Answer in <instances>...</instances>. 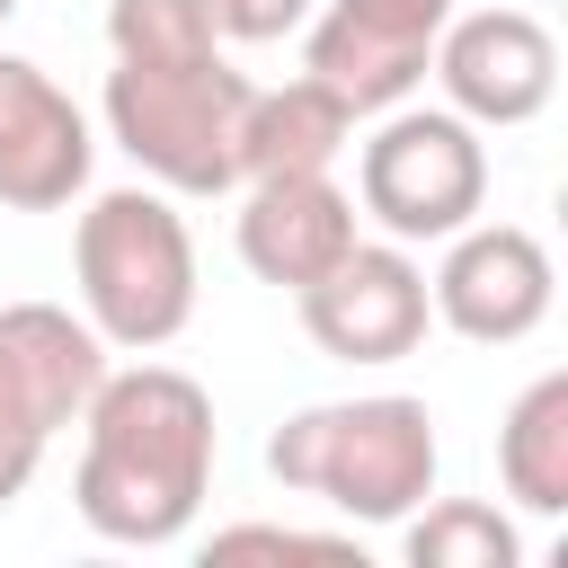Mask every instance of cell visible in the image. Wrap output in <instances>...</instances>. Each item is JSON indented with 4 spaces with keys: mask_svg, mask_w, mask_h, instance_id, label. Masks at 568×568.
<instances>
[{
    "mask_svg": "<svg viewBox=\"0 0 568 568\" xmlns=\"http://www.w3.org/2000/svg\"><path fill=\"white\" fill-rule=\"evenodd\" d=\"M399 524H408V568H515L524 559L515 524L488 497H435L426 515H399Z\"/></svg>",
    "mask_w": 568,
    "mask_h": 568,
    "instance_id": "15",
    "label": "cell"
},
{
    "mask_svg": "<svg viewBox=\"0 0 568 568\" xmlns=\"http://www.w3.org/2000/svg\"><path fill=\"white\" fill-rule=\"evenodd\" d=\"M444 18L453 0H328V18L302 44V71L328 80L355 115H382L426 80Z\"/></svg>",
    "mask_w": 568,
    "mask_h": 568,
    "instance_id": "9",
    "label": "cell"
},
{
    "mask_svg": "<svg viewBox=\"0 0 568 568\" xmlns=\"http://www.w3.org/2000/svg\"><path fill=\"white\" fill-rule=\"evenodd\" d=\"M9 9H18V0H0V27H9Z\"/></svg>",
    "mask_w": 568,
    "mask_h": 568,
    "instance_id": "19",
    "label": "cell"
},
{
    "mask_svg": "<svg viewBox=\"0 0 568 568\" xmlns=\"http://www.w3.org/2000/svg\"><path fill=\"white\" fill-rule=\"evenodd\" d=\"M302 328H311V346L328 355V364H399V355H417V337H426V320H435V302H426V266L399 248V240H382V248H346L328 275H311L302 293Z\"/></svg>",
    "mask_w": 568,
    "mask_h": 568,
    "instance_id": "7",
    "label": "cell"
},
{
    "mask_svg": "<svg viewBox=\"0 0 568 568\" xmlns=\"http://www.w3.org/2000/svg\"><path fill=\"white\" fill-rule=\"evenodd\" d=\"M106 44L115 62H178V53H213V9L204 0H106Z\"/></svg>",
    "mask_w": 568,
    "mask_h": 568,
    "instance_id": "16",
    "label": "cell"
},
{
    "mask_svg": "<svg viewBox=\"0 0 568 568\" xmlns=\"http://www.w3.org/2000/svg\"><path fill=\"white\" fill-rule=\"evenodd\" d=\"M80 320L115 355H151L195 320V240L160 186H106L71 231Z\"/></svg>",
    "mask_w": 568,
    "mask_h": 568,
    "instance_id": "3",
    "label": "cell"
},
{
    "mask_svg": "<svg viewBox=\"0 0 568 568\" xmlns=\"http://www.w3.org/2000/svg\"><path fill=\"white\" fill-rule=\"evenodd\" d=\"M550 293H559L550 248H541L524 222H462L453 248H444V266L426 275L435 320H444L453 337H470V346H515V337H532V328L550 320Z\"/></svg>",
    "mask_w": 568,
    "mask_h": 568,
    "instance_id": "8",
    "label": "cell"
},
{
    "mask_svg": "<svg viewBox=\"0 0 568 568\" xmlns=\"http://www.w3.org/2000/svg\"><path fill=\"white\" fill-rule=\"evenodd\" d=\"M204 9H213V36L231 44H275L311 18V0H204Z\"/></svg>",
    "mask_w": 568,
    "mask_h": 568,
    "instance_id": "18",
    "label": "cell"
},
{
    "mask_svg": "<svg viewBox=\"0 0 568 568\" xmlns=\"http://www.w3.org/2000/svg\"><path fill=\"white\" fill-rule=\"evenodd\" d=\"M355 142V106L328 80H284V89H248L240 106V178H284V169H328Z\"/></svg>",
    "mask_w": 568,
    "mask_h": 568,
    "instance_id": "13",
    "label": "cell"
},
{
    "mask_svg": "<svg viewBox=\"0 0 568 568\" xmlns=\"http://www.w3.org/2000/svg\"><path fill=\"white\" fill-rule=\"evenodd\" d=\"M435 417L426 399H328V408H302L275 426L266 444V470L320 506H337L346 524H399L435 497Z\"/></svg>",
    "mask_w": 568,
    "mask_h": 568,
    "instance_id": "2",
    "label": "cell"
},
{
    "mask_svg": "<svg viewBox=\"0 0 568 568\" xmlns=\"http://www.w3.org/2000/svg\"><path fill=\"white\" fill-rule=\"evenodd\" d=\"M453 98L462 124H532L559 89V36L532 9H479V18H444L435 62H426Z\"/></svg>",
    "mask_w": 568,
    "mask_h": 568,
    "instance_id": "10",
    "label": "cell"
},
{
    "mask_svg": "<svg viewBox=\"0 0 568 568\" xmlns=\"http://www.w3.org/2000/svg\"><path fill=\"white\" fill-rule=\"evenodd\" d=\"M355 204L408 248V240H453L488 204V151L479 124L453 106H390L382 133L355 160Z\"/></svg>",
    "mask_w": 568,
    "mask_h": 568,
    "instance_id": "5",
    "label": "cell"
},
{
    "mask_svg": "<svg viewBox=\"0 0 568 568\" xmlns=\"http://www.w3.org/2000/svg\"><path fill=\"white\" fill-rule=\"evenodd\" d=\"M355 248V195L328 169H284V178H248L240 204V257L257 284L302 293L311 275H328Z\"/></svg>",
    "mask_w": 568,
    "mask_h": 568,
    "instance_id": "12",
    "label": "cell"
},
{
    "mask_svg": "<svg viewBox=\"0 0 568 568\" xmlns=\"http://www.w3.org/2000/svg\"><path fill=\"white\" fill-rule=\"evenodd\" d=\"M248 550H284V559H346L337 532H293V524H231L213 532V559H248Z\"/></svg>",
    "mask_w": 568,
    "mask_h": 568,
    "instance_id": "17",
    "label": "cell"
},
{
    "mask_svg": "<svg viewBox=\"0 0 568 568\" xmlns=\"http://www.w3.org/2000/svg\"><path fill=\"white\" fill-rule=\"evenodd\" d=\"M213 444L222 435H213V399L195 373L178 364L106 373L80 408V470H71L80 524L124 550L178 541L213 488Z\"/></svg>",
    "mask_w": 568,
    "mask_h": 568,
    "instance_id": "1",
    "label": "cell"
},
{
    "mask_svg": "<svg viewBox=\"0 0 568 568\" xmlns=\"http://www.w3.org/2000/svg\"><path fill=\"white\" fill-rule=\"evenodd\" d=\"M89 115L27 62V53H0V204L9 213H62L80 186H89Z\"/></svg>",
    "mask_w": 568,
    "mask_h": 568,
    "instance_id": "11",
    "label": "cell"
},
{
    "mask_svg": "<svg viewBox=\"0 0 568 568\" xmlns=\"http://www.w3.org/2000/svg\"><path fill=\"white\" fill-rule=\"evenodd\" d=\"M98 382H106V337L89 320H71L62 302L0 311V506L36 479L44 444L80 426Z\"/></svg>",
    "mask_w": 568,
    "mask_h": 568,
    "instance_id": "6",
    "label": "cell"
},
{
    "mask_svg": "<svg viewBox=\"0 0 568 568\" xmlns=\"http://www.w3.org/2000/svg\"><path fill=\"white\" fill-rule=\"evenodd\" d=\"M106 142L169 195H222L240 186V106H248V71L213 53H178V62H115L106 71Z\"/></svg>",
    "mask_w": 568,
    "mask_h": 568,
    "instance_id": "4",
    "label": "cell"
},
{
    "mask_svg": "<svg viewBox=\"0 0 568 568\" xmlns=\"http://www.w3.org/2000/svg\"><path fill=\"white\" fill-rule=\"evenodd\" d=\"M497 479L524 515H568V373L524 382L497 426Z\"/></svg>",
    "mask_w": 568,
    "mask_h": 568,
    "instance_id": "14",
    "label": "cell"
}]
</instances>
